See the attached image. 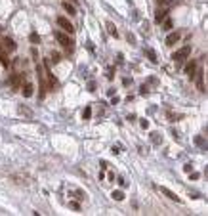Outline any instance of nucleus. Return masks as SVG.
Returning a JSON list of instances; mask_svg holds the SVG:
<instances>
[{
    "mask_svg": "<svg viewBox=\"0 0 208 216\" xmlns=\"http://www.w3.org/2000/svg\"><path fill=\"white\" fill-rule=\"evenodd\" d=\"M197 143H199V146H203V147L206 146V143H204V140H203V138H197Z\"/></svg>",
    "mask_w": 208,
    "mask_h": 216,
    "instance_id": "nucleus-28",
    "label": "nucleus"
},
{
    "mask_svg": "<svg viewBox=\"0 0 208 216\" xmlns=\"http://www.w3.org/2000/svg\"><path fill=\"white\" fill-rule=\"evenodd\" d=\"M54 37L57 38V42H59V44L65 48L69 54L75 50V40H73V38H69L67 34H63V33H59V31H55V33H54Z\"/></svg>",
    "mask_w": 208,
    "mask_h": 216,
    "instance_id": "nucleus-1",
    "label": "nucleus"
},
{
    "mask_svg": "<svg viewBox=\"0 0 208 216\" xmlns=\"http://www.w3.org/2000/svg\"><path fill=\"white\" fill-rule=\"evenodd\" d=\"M88 90H90V92H94V90H96V84H94V82H90V84H88Z\"/></svg>",
    "mask_w": 208,
    "mask_h": 216,
    "instance_id": "nucleus-25",
    "label": "nucleus"
},
{
    "mask_svg": "<svg viewBox=\"0 0 208 216\" xmlns=\"http://www.w3.org/2000/svg\"><path fill=\"white\" fill-rule=\"evenodd\" d=\"M29 40H31L33 44H38V42H40V37H38V33H31V37H29Z\"/></svg>",
    "mask_w": 208,
    "mask_h": 216,
    "instance_id": "nucleus-16",
    "label": "nucleus"
},
{
    "mask_svg": "<svg viewBox=\"0 0 208 216\" xmlns=\"http://www.w3.org/2000/svg\"><path fill=\"white\" fill-rule=\"evenodd\" d=\"M69 207H71V208H75V211H78V208H80V205H78V203H75V201H71V203H69Z\"/></svg>",
    "mask_w": 208,
    "mask_h": 216,
    "instance_id": "nucleus-23",
    "label": "nucleus"
},
{
    "mask_svg": "<svg viewBox=\"0 0 208 216\" xmlns=\"http://www.w3.org/2000/svg\"><path fill=\"white\" fill-rule=\"evenodd\" d=\"M113 153H115V155L120 153V147H118V146H113Z\"/></svg>",
    "mask_w": 208,
    "mask_h": 216,
    "instance_id": "nucleus-27",
    "label": "nucleus"
},
{
    "mask_svg": "<svg viewBox=\"0 0 208 216\" xmlns=\"http://www.w3.org/2000/svg\"><path fill=\"white\" fill-rule=\"evenodd\" d=\"M193 78H197V86H199V90L200 92H204V73L200 69H197V73H195V77Z\"/></svg>",
    "mask_w": 208,
    "mask_h": 216,
    "instance_id": "nucleus-7",
    "label": "nucleus"
},
{
    "mask_svg": "<svg viewBox=\"0 0 208 216\" xmlns=\"http://www.w3.org/2000/svg\"><path fill=\"white\" fill-rule=\"evenodd\" d=\"M16 42H13L12 38H8V37H4L2 38V50L4 52H16Z\"/></svg>",
    "mask_w": 208,
    "mask_h": 216,
    "instance_id": "nucleus-5",
    "label": "nucleus"
},
{
    "mask_svg": "<svg viewBox=\"0 0 208 216\" xmlns=\"http://www.w3.org/2000/svg\"><path fill=\"white\" fill-rule=\"evenodd\" d=\"M183 170H185V172H191V170H193V167H191V164H185Z\"/></svg>",
    "mask_w": 208,
    "mask_h": 216,
    "instance_id": "nucleus-29",
    "label": "nucleus"
},
{
    "mask_svg": "<svg viewBox=\"0 0 208 216\" xmlns=\"http://www.w3.org/2000/svg\"><path fill=\"white\" fill-rule=\"evenodd\" d=\"M141 126H143V128H149V121L143 119V121H141Z\"/></svg>",
    "mask_w": 208,
    "mask_h": 216,
    "instance_id": "nucleus-26",
    "label": "nucleus"
},
{
    "mask_svg": "<svg viewBox=\"0 0 208 216\" xmlns=\"http://www.w3.org/2000/svg\"><path fill=\"white\" fill-rule=\"evenodd\" d=\"M159 191L162 193V195H166V197H168L170 201H176V203H182V199H180V197H178V195H176V193H174V191H170L168 188H159Z\"/></svg>",
    "mask_w": 208,
    "mask_h": 216,
    "instance_id": "nucleus-6",
    "label": "nucleus"
},
{
    "mask_svg": "<svg viewBox=\"0 0 208 216\" xmlns=\"http://www.w3.org/2000/svg\"><path fill=\"white\" fill-rule=\"evenodd\" d=\"M82 117H84V119H90V117H92V109H90V107H84Z\"/></svg>",
    "mask_w": 208,
    "mask_h": 216,
    "instance_id": "nucleus-19",
    "label": "nucleus"
},
{
    "mask_svg": "<svg viewBox=\"0 0 208 216\" xmlns=\"http://www.w3.org/2000/svg\"><path fill=\"white\" fill-rule=\"evenodd\" d=\"M180 38H182V34H180V33H170L168 37H166V46H174Z\"/></svg>",
    "mask_w": 208,
    "mask_h": 216,
    "instance_id": "nucleus-8",
    "label": "nucleus"
},
{
    "mask_svg": "<svg viewBox=\"0 0 208 216\" xmlns=\"http://www.w3.org/2000/svg\"><path fill=\"white\" fill-rule=\"evenodd\" d=\"M189 54H191V44H185V46H182L180 50H178V52H174L172 59H174L176 65H180V63H183L189 57Z\"/></svg>",
    "mask_w": 208,
    "mask_h": 216,
    "instance_id": "nucleus-2",
    "label": "nucleus"
},
{
    "mask_svg": "<svg viewBox=\"0 0 208 216\" xmlns=\"http://www.w3.org/2000/svg\"><path fill=\"white\" fill-rule=\"evenodd\" d=\"M107 27H109V33L113 34V37H118V33H117V27H115L113 23H107Z\"/></svg>",
    "mask_w": 208,
    "mask_h": 216,
    "instance_id": "nucleus-18",
    "label": "nucleus"
},
{
    "mask_svg": "<svg viewBox=\"0 0 208 216\" xmlns=\"http://www.w3.org/2000/svg\"><path fill=\"white\" fill-rule=\"evenodd\" d=\"M52 61H54V63H59V61H61V56L54 52V54H52Z\"/></svg>",
    "mask_w": 208,
    "mask_h": 216,
    "instance_id": "nucleus-21",
    "label": "nucleus"
},
{
    "mask_svg": "<svg viewBox=\"0 0 208 216\" xmlns=\"http://www.w3.org/2000/svg\"><path fill=\"white\" fill-rule=\"evenodd\" d=\"M197 69H199V61L197 59H191L187 65H185V75H187L189 78H193V77H195V73H197Z\"/></svg>",
    "mask_w": 208,
    "mask_h": 216,
    "instance_id": "nucleus-4",
    "label": "nucleus"
},
{
    "mask_svg": "<svg viewBox=\"0 0 208 216\" xmlns=\"http://www.w3.org/2000/svg\"><path fill=\"white\" fill-rule=\"evenodd\" d=\"M0 63H2V67H10V65H12V61L8 59V56H6L4 50L0 52Z\"/></svg>",
    "mask_w": 208,
    "mask_h": 216,
    "instance_id": "nucleus-12",
    "label": "nucleus"
},
{
    "mask_svg": "<svg viewBox=\"0 0 208 216\" xmlns=\"http://www.w3.org/2000/svg\"><path fill=\"white\" fill-rule=\"evenodd\" d=\"M151 136H153V142H155V143H159V132H153Z\"/></svg>",
    "mask_w": 208,
    "mask_h": 216,
    "instance_id": "nucleus-24",
    "label": "nucleus"
},
{
    "mask_svg": "<svg viewBox=\"0 0 208 216\" xmlns=\"http://www.w3.org/2000/svg\"><path fill=\"white\" fill-rule=\"evenodd\" d=\"M145 54H147V57H149V59H151L153 63H157V61H159V59H157V54L153 52L151 48H145Z\"/></svg>",
    "mask_w": 208,
    "mask_h": 216,
    "instance_id": "nucleus-14",
    "label": "nucleus"
},
{
    "mask_svg": "<svg viewBox=\"0 0 208 216\" xmlns=\"http://www.w3.org/2000/svg\"><path fill=\"white\" fill-rule=\"evenodd\" d=\"M33 90H34V88H33V84H31V82H25L23 86H21V92H23V96H25V98H31V96H33Z\"/></svg>",
    "mask_w": 208,
    "mask_h": 216,
    "instance_id": "nucleus-10",
    "label": "nucleus"
},
{
    "mask_svg": "<svg viewBox=\"0 0 208 216\" xmlns=\"http://www.w3.org/2000/svg\"><path fill=\"white\" fill-rule=\"evenodd\" d=\"M57 25H59V27H61L65 33H69V34H73V33H75V27H73V23H71V21H69L67 17H63V16H59V17H57Z\"/></svg>",
    "mask_w": 208,
    "mask_h": 216,
    "instance_id": "nucleus-3",
    "label": "nucleus"
},
{
    "mask_svg": "<svg viewBox=\"0 0 208 216\" xmlns=\"http://www.w3.org/2000/svg\"><path fill=\"white\" fill-rule=\"evenodd\" d=\"M166 8H160L159 12H157V16H155V21H157V23H162V21L164 19H166Z\"/></svg>",
    "mask_w": 208,
    "mask_h": 216,
    "instance_id": "nucleus-11",
    "label": "nucleus"
},
{
    "mask_svg": "<svg viewBox=\"0 0 208 216\" xmlns=\"http://www.w3.org/2000/svg\"><path fill=\"white\" fill-rule=\"evenodd\" d=\"M63 10H65L69 16H76V10H75V6L73 4H69V2H63Z\"/></svg>",
    "mask_w": 208,
    "mask_h": 216,
    "instance_id": "nucleus-13",
    "label": "nucleus"
},
{
    "mask_svg": "<svg viewBox=\"0 0 208 216\" xmlns=\"http://www.w3.org/2000/svg\"><path fill=\"white\" fill-rule=\"evenodd\" d=\"M21 78H23V75H21V73L12 75V78H10V84H12V88H19V86H21Z\"/></svg>",
    "mask_w": 208,
    "mask_h": 216,
    "instance_id": "nucleus-9",
    "label": "nucleus"
},
{
    "mask_svg": "<svg viewBox=\"0 0 208 216\" xmlns=\"http://www.w3.org/2000/svg\"><path fill=\"white\" fill-rule=\"evenodd\" d=\"M17 111H19L21 115H25V117H29V119L33 117V111H31V109H27V107H23V105H21V107H19Z\"/></svg>",
    "mask_w": 208,
    "mask_h": 216,
    "instance_id": "nucleus-15",
    "label": "nucleus"
},
{
    "mask_svg": "<svg viewBox=\"0 0 208 216\" xmlns=\"http://www.w3.org/2000/svg\"><path fill=\"white\" fill-rule=\"evenodd\" d=\"M162 23H164V31H170V29H172V21L170 19H164Z\"/></svg>",
    "mask_w": 208,
    "mask_h": 216,
    "instance_id": "nucleus-20",
    "label": "nucleus"
},
{
    "mask_svg": "<svg viewBox=\"0 0 208 216\" xmlns=\"http://www.w3.org/2000/svg\"><path fill=\"white\" fill-rule=\"evenodd\" d=\"M113 199L115 201H122L124 199V193L122 191H113Z\"/></svg>",
    "mask_w": 208,
    "mask_h": 216,
    "instance_id": "nucleus-17",
    "label": "nucleus"
},
{
    "mask_svg": "<svg viewBox=\"0 0 208 216\" xmlns=\"http://www.w3.org/2000/svg\"><path fill=\"white\" fill-rule=\"evenodd\" d=\"M155 2H157V4H160V6H164V8H166V6H170V4H172L170 0H155Z\"/></svg>",
    "mask_w": 208,
    "mask_h": 216,
    "instance_id": "nucleus-22",
    "label": "nucleus"
}]
</instances>
